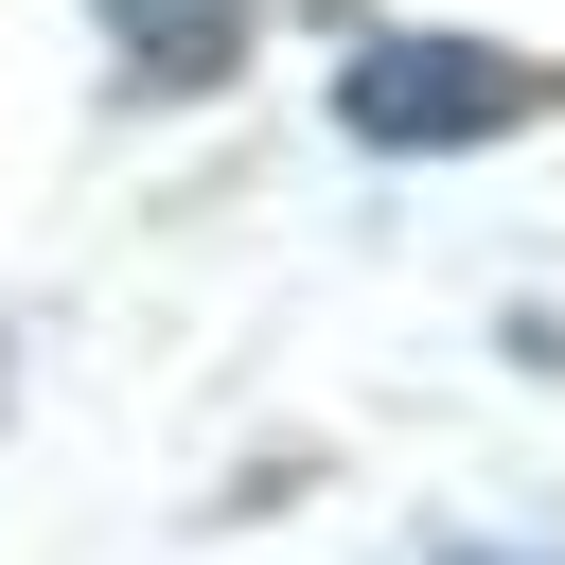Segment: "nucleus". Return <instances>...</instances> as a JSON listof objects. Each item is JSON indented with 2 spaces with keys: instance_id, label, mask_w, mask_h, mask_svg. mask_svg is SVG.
<instances>
[{
  "instance_id": "nucleus-2",
  "label": "nucleus",
  "mask_w": 565,
  "mask_h": 565,
  "mask_svg": "<svg viewBox=\"0 0 565 565\" xmlns=\"http://www.w3.org/2000/svg\"><path fill=\"white\" fill-rule=\"evenodd\" d=\"M106 18H124V53H141V71H177V88H194V71H230V0H106Z\"/></svg>"
},
{
  "instance_id": "nucleus-1",
  "label": "nucleus",
  "mask_w": 565,
  "mask_h": 565,
  "mask_svg": "<svg viewBox=\"0 0 565 565\" xmlns=\"http://www.w3.org/2000/svg\"><path fill=\"white\" fill-rule=\"evenodd\" d=\"M335 106H353V141H494V124L547 106V71L530 53H477V35H388V53L335 71Z\"/></svg>"
}]
</instances>
